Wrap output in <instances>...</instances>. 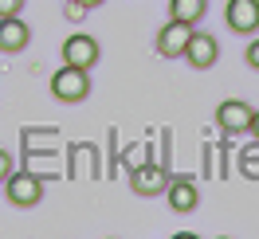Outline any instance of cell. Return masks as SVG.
Segmentation results:
<instances>
[{"mask_svg": "<svg viewBox=\"0 0 259 239\" xmlns=\"http://www.w3.org/2000/svg\"><path fill=\"white\" fill-rule=\"evenodd\" d=\"M51 94L59 98V102H82V98L91 94V71L63 63L51 75Z\"/></svg>", "mask_w": 259, "mask_h": 239, "instance_id": "cell-1", "label": "cell"}, {"mask_svg": "<svg viewBox=\"0 0 259 239\" xmlns=\"http://www.w3.org/2000/svg\"><path fill=\"white\" fill-rule=\"evenodd\" d=\"M4 196H8V204H16V208H35L44 200V180L35 173H12L4 180Z\"/></svg>", "mask_w": 259, "mask_h": 239, "instance_id": "cell-2", "label": "cell"}, {"mask_svg": "<svg viewBox=\"0 0 259 239\" xmlns=\"http://www.w3.org/2000/svg\"><path fill=\"white\" fill-rule=\"evenodd\" d=\"M130 188L138 196H161L169 188V169L157 165V161H142L134 173H130Z\"/></svg>", "mask_w": 259, "mask_h": 239, "instance_id": "cell-3", "label": "cell"}, {"mask_svg": "<svg viewBox=\"0 0 259 239\" xmlns=\"http://www.w3.org/2000/svg\"><path fill=\"white\" fill-rule=\"evenodd\" d=\"M98 55H102V47H98L95 35H87V32L67 35V43H63V63L91 71V67H98Z\"/></svg>", "mask_w": 259, "mask_h": 239, "instance_id": "cell-4", "label": "cell"}, {"mask_svg": "<svg viewBox=\"0 0 259 239\" xmlns=\"http://www.w3.org/2000/svg\"><path fill=\"white\" fill-rule=\"evenodd\" d=\"M251 118H255V110H251L243 98H224V102L216 106V126L224 129V133H247V129H251Z\"/></svg>", "mask_w": 259, "mask_h": 239, "instance_id": "cell-5", "label": "cell"}, {"mask_svg": "<svg viewBox=\"0 0 259 239\" xmlns=\"http://www.w3.org/2000/svg\"><path fill=\"white\" fill-rule=\"evenodd\" d=\"M224 20L236 35H251L259 32V0H228L224 4Z\"/></svg>", "mask_w": 259, "mask_h": 239, "instance_id": "cell-6", "label": "cell"}, {"mask_svg": "<svg viewBox=\"0 0 259 239\" xmlns=\"http://www.w3.org/2000/svg\"><path fill=\"white\" fill-rule=\"evenodd\" d=\"M193 39V24H181V20H169L161 32H157V51L165 59H185V47Z\"/></svg>", "mask_w": 259, "mask_h": 239, "instance_id": "cell-7", "label": "cell"}, {"mask_svg": "<svg viewBox=\"0 0 259 239\" xmlns=\"http://www.w3.org/2000/svg\"><path fill=\"white\" fill-rule=\"evenodd\" d=\"M165 200L177 216H189L196 204H200V188H196L193 176H169V188H165Z\"/></svg>", "mask_w": 259, "mask_h": 239, "instance_id": "cell-8", "label": "cell"}, {"mask_svg": "<svg viewBox=\"0 0 259 239\" xmlns=\"http://www.w3.org/2000/svg\"><path fill=\"white\" fill-rule=\"evenodd\" d=\"M185 59H189L196 71H208V67L220 59V43H216V35H212V32H193L189 47H185Z\"/></svg>", "mask_w": 259, "mask_h": 239, "instance_id": "cell-9", "label": "cell"}, {"mask_svg": "<svg viewBox=\"0 0 259 239\" xmlns=\"http://www.w3.org/2000/svg\"><path fill=\"white\" fill-rule=\"evenodd\" d=\"M32 43V28L20 16H0V51L4 55H20Z\"/></svg>", "mask_w": 259, "mask_h": 239, "instance_id": "cell-10", "label": "cell"}, {"mask_svg": "<svg viewBox=\"0 0 259 239\" xmlns=\"http://www.w3.org/2000/svg\"><path fill=\"white\" fill-rule=\"evenodd\" d=\"M208 12V0H169V20H181V24H200Z\"/></svg>", "mask_w": 259, "mask_h": 239, "instance_id": "cell-11", "label": "cell"}, {"mask_svg": "<svg viewBox=\"0 0 259 239\" xmlns=\"http://www.w3.org/2000/svg\"><path fill=\"white\" fill-rule=\"evenodd\" d=\"M240 173L247 176V180H259V141L247 145V149L240 153Z\"/></svg>", "mask_w": 259, "mask_h": 239, "instance_id": "cell-12", "label": "cell"}, {"mask_svg": "<svg viewBox=\"0 0 259 239\" xmlns=\"http://www.w3.org/2000/svg\"><path fill=\"white\" fill-rule=\"evenodd\" d=\"M87 12H91V8H87V4H79V0H67V8H63V16L71 20V24H79Z\"/></svg>", "mask_w": 259, "mask_h": 239, "instance_id": "cell-13", "label": "cell"}, {"mask_svg": "<svg viewBox=\"0 0 259 239\" xmlns=\"http://www.w3.org/2000/svg\"><path fill=\"white\" fill-rule=\"evenodd\" d=\"M12 173H16V169H12V153H8V149H0V184H4Z\"/></svg>", "mask_w": 259, "mask_h": 239, "instance_id": "cell-14", "label": "cell"}, {"mask_svg": "<svg viewBox=\"0 0 259 239\" xmlns=\"http://www.w3.org/2000/svg\"><path fill=\"white\" fill-rule=\"evenodd\" d=\"M243 59H247V67H251V71H259V39H251V43H247Z\"/></svg>", "mask_w": 259, "mask_h": 239, "instance_id": "cell-15", "label": "cell"}, {"mask_svg": "<svg viewBox=\"0 0 259 239\" xmlns=\"http://www.w3.org/2000/svg\"><path fill=\"white\" fill-rule=\"evenodd\" d=\"M24 0H0V16H20Z\"/></svg>", "mask_w": 259, "mask_h": 239, "instance_id": "cell-16", "label": "cell"}, {"mask_svg": "<svg viewBox=\"0 0 259 239\" xmlns=\"http://www.w3.org/2000/svg\"><path fill=\"white\" fill-rule=\"evenodd\" d=\"M251 133H255V141H259V110H255V118H251Z\"/></svg>", "mask_w": 259, "mask_h": 239, "instance_id": "cell-17", "label": "cell"}, {"mask_svg": "<svg viewBox=\"0 0 259 239\" xmlns=\"http://www.w3.org/2000/svg\"><path fill=\"white\" fill-rule=\"evenodd\" d=\"M79 4H87V8H98V4H106V0H79Z\"/></svg>", "mask_w": 259, "mask_h": 239, "instance_id": "cell-18", "label": "cell"}]
</instances>
